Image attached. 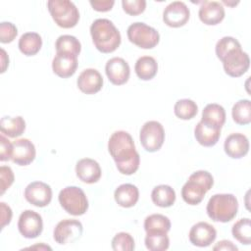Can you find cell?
Instances as JSON below:
<instances>
[{
    "label": "cell",
    "mask_w": 251,
    "mask_h": 251,
    "mask_svg": "<svg viewBox=\"0 0 251 251\" xmlns=\"http://www.w3.org/2000/svg\"><path fill=\"white\" fill-rule=\"evenodd\" d=\"M108 150L121 174L130 176L138 170L140 156L128 132L118 130L112 133L108 141Z\"/></svg>",
    "instance_id": "obj_1"
},
{
    "label": "cell",
    "mask_w": 251,
    "mask_h": 251,
    "mask_svg": "<svg viewBox=\"0 0 251 251\" xmlns=\"http://www.w3.org/2000/svg\"><path fill=\"white\" fill-rule=\"evenodd\" d=\"M214 178L207 171H196L188 177V180L181 188V196L185 203L189 205L199 204L205 194L212 188Z\"/></svg>",
    "instance_id": "obj_4"
},
{
    "label": "cell",
    "mask_w": 251,
    "mask_h": 251,
    "mask_svg": "<svg viewBox=\"0 0 251 251\" xmlns=\"http://www.w3.org/2000/svg\"><path fill=\"white\" fill-rule=\"evenodd\" d=\"M0 211H1V229H3L5 226L10 224L13 213L11 208L8 205H6V203L4 202L0 203Z\"/></svg>",
    "instance_id": "obj_41"
},
{
    "label": "cell",
    "mask_w": 251,
    "mask_h": 251,
    "mask_svg": "<svg viewBox=\"0 0 251 251\" xmlns=\"http://www.w3.org/2000/svg\"><path fill=\"white\" fill-rule=\"evenodd\" d=\"M174 112L175 115L181 120H190L196 116L198 106L191 99H180L176 102Z\"/></svg>",
    "instance_id": "obj_33"
},
{
    "label": "cell",
    "mask_w": 251,
    "mask_h": 251,
    "mask_svg": "<svg viewBox=\"0 0 251 251\" xmlns=\"http://www.w3.org/2000/svg\"><path fill=\"white\" fill-rule=\"evenodd\" d=\"M112 248L115 251H132L135 248L134 239L127 232H119L112 239Z\"/></svg>",
    "instance_id": "obj_35"
},
{
    "label": "cell",
    "mask_w": 251,
    "mask_h": 251,
    "mask_svg": "<svg viewBox=\"0 0 251 251\" xmlns=\"http://www.w3.org/2000/svg\"><path fill=\"white\" fill-rule=\"evenodd\" d=\"M190 17V11L182 1L170 3L163 12L164 23L171 27H180L184 25Z\"/></svg>",
    "instance_id": "obj_12"
},
{
    "label": "cell",
    "mask_w": 251,
    "mask_h": 251,
    "mask_svg": "<svg viewBox=\"0 0 251 251\" xmlns=\"http://www.w3.org/2000/svg\"><path fill=\"white\" fill-rule=\"evenodd\" d=\"M34 144L27 138L17 139L13 142L12 161L19 166H27L35 158Z\"/></svg>",
    "instance_id": "obj_17"
},
{
    "label": "cell",
    "mask_w": 251,
    "mask_h": 251,
    "mask_svg": "<svg viewBox=\"0 0 251 251\" xmlns=\"http://www.w3.org/2000/svg\"><path fill=\"white\" fill-rule=\"evenodd\" d=\"M25 129V122L22 117H3L0 121V130L2 134L15 138L24 133Z\"/></svg>",
    "instance_id": "obj_28"
},
{
    "label": "cell",
    "mask_w": 251,
    "mask_h": 251,
    "mask_svg": "<svg viewBox=\"0 0 251 251\" xmlns=\"http://www.w3.org/2000/svg\"><path fill=\"white\" fill-rule=\"evenodd\" d=\"M145 231L160 230L167 232L171 229V221L168 217L161 214H152L144 220Z\"/></svg>",
    "instance_id": "obj_34"
},
{
    "label": "cell",
    "mask_w": 251,
    "mask_h": 251,
    "mask_svg": "<svg viewBox=\"0 0 251 251\" xmlns=\"http://www.w3.org/2000/svg\"><path fill=\"white\" fill-rule=\"evenodd\" d=\"M48 10L54 22L63 28H71L76 25L79 20V12L70 0H49Z\"/></svg>",
    "instance_id": "obj_6"
},
{
    "label": "cell",
    "mask_w": 251,
    "mask_h": 251,
    "mask_svg": "<svg viewBox=\"0 0 251 251\" xmlns=\"http://www.w3.org/2000/svg\"><path fill=\"white\" fill-rule=\"evenodd\" d=\"M90 5L92 6V8L98 12H107L110 11L114 4L115 1L114 0H91Z\"/></svg>",
    "instance_id": "obj_40"
},
{
    "label": "cell",
    "mask_w": 251,
    "mask_h": 251,
    "mask_svg": "<svg viewBox=\"0 0 251 251\" xmlns=\"http://www.w3.org/2000/svg\"><path fill=\"white\" fill-rule=\"evenodd\" d=\"M139 139L142 147L147 152L158 151L165 140L163 126L157 121L146 122L139 132Z\"/></svg>",
    "instance_id": "obj_9"
},
{
    "label": "cell",
    "mask_w": 251,
    "mask_h": 251,
    "mask_svg": "<svg viewBox=\"0 0 251 251\" xmlns=\"http://www.w3.org/2000/svg\"><path fill=\"white\" fill-rule=\"evenodd\" d=\"M199 19L207 25L220 24L225 18V8L218 1H204L199 8Z\"/></svg>",
    "instance_id": "obj_21"
},
{
    "label": "cell",
    "mask_w": 251,
    "mask_h": 251,
    "mask_svg": "<svg viewBox=\"0 0 251 251\" xmlns=\"http://www.w3.org/2000/svg\"><path fill=\"white\" fill-rule=\"evenodd\" d=\"M15 179L12 169L8 166L0 167V194L3 195L5 191L13 184Z\"/></svg>",
    "instance_id": "obj_38"
},
{
    "label": "cell",
    "mask_w": 251,
    "mask_h": 251,
    "mask_svg": "<svg viewBox=\"0 0 251 251\" xmlns=\"http://www.w3.org/2000/svg\"><path fill=\"white\" fill-rule=\"evenodd\" d=\"M76 84L78 89L85 94H95L103 86V77L95 69H85L77 77Z\"/></svg>",
    "instance_id": "obj_18"
},
{
    "label": "cell",
    "mask_w": 251,
    "mask_h": 251,
    "mask_svg": "<svg viewBox=\"0 0 251 251\" xmlns=\"http://www.w3.org/2000/svg\"><path fill=\"white\" fill-rule=\"evenodd\" d=\"M194 136L199 144L211 147L217 144L221 136V128L200 121L194 128Z\"/></svg>",
    "instance_id": "obj_22"
},
{
    "label": "cell",
    "mask_w": 251,
    "mask_h": 251,
    "mask_svg": "<svg viewBox=\"0 0 251 251\" xmlns=\"http://www.w3.org/2000/svg\"><path fill=\"white\" fill-rule=\"evenodd\" d=\"M92 41L102 53H112L121 44V33L108 19H97L90 25Z\"/></svg>",
    "instance_id": "obj_3"
},
{
    "label": "cell",
    "mask_w": 251,
    "mask_h": 251,
    "mask_svg": "<svg viewBox=\"0 0 251 251\" xmlns=\"http://www.w3.org/2000/svg\"><path fill=\"white\" fill-rule=\"evenodd\" d=\"M216 55L222 61L226 75L232 77L241 76L250 66V59L241 48L237 39L224 36L216 44Z\"/></svg>",
    "instance_id": "obj_2"
},
{
    "label": "cell",
    "mask_w": 251,
    "mask_h": 251,
    "mask_svg": "<svg viewBox=\"0 0 251 251\" xmlns=\"http://www.w3.org/2000/svg\"><path fill=\"white\" fill-rule=\"evenodd\" d=\"M18 34L16 25L10 22H2L0 24V41L2 43L12 42Z\"/></svg>",
    "instance_id": "obj_37"
},
{
    "label": "cell",
    "mask_w": 251,
    "mask_h": 251,
    "mask_svg": "<svg viewBox=\"0 0 251 251\" xmlns=\"http://www.w3.org/2000/svg\"><path fill=\"white\" fill-rule=\"evenodd\" d=\"M213 250L217 251V250H226V251H237L238 248L236 245H234L231 241L229 240H221L219 241L214 247Z\"/></svg>",
    "instance_id": "obj_42"
},
{
    "label": "cell",
    "mask_w": 251,
    "mask_h": 251,
    "mask_svg": "<svg viewBox=\"0 0 251 251\" xmlns=\"http://www.w3.org/2000/svg\"><path fill=\"white\" fill-rule=\"evenodd\" d=\"M18 228L24 237L36 238L43 230L42 218L35 211L25 210L19 217Z\"/></svg>",
    "instance_id": "obj_11"
},
{
    "label": "cell",
    "mask_w": 251,
    "mask_h": 251,
    "mask_svg": "<svg viewBox=\"0 0 251 251\" xmlns=\"http://www.w3.org/2000/svg\"><path fill=\"white\" fill-rule=\"evenodd\" d=\"M82 224L77 220L66 219L57 224L53 231V237L58 244L66 245L76 241L82 234Z\"/></svg>",
    "instance_id": "obj_10"
},
{
    "label": "cell",
    "mask_w": 251,
    "mask_h": 251,
    "mask_svg": "<svg viewBox=\"0 0 251 251\" xmlns=\"http://www.w3.org/2000/svg\"><path fill=\"white\" fill-rule=\"evenodd\" d=\"M76 176L84 183H95L101 177L100 165L93 159L83 158L80 159L75 165Z\"/></svg>",
    "instance_id": "obj_20"
},
{
    "label": "cell",
    "mask_w": 251,
    "mask_h": 251,
    "mask_svg": "<svg viewBox=\"0 0 251 251\" xmlns=\"http://www.w3.org/2000/svg\"><path fill=\"white\" fill-rule=\"evenodd\" d=\"M151 199L156 206L168 208L174 205L176 201V192L174 188L167 184H160L153 188Z\"/></svg>",
    "instance_id": "obj_24"
},
{
    "label": "cell",
    "mask_w": 251,
    "mask_h": 251,
    "mask_svg": "<svg viewBox=\"0 0 251 251\" xmlns=\"http://www.w3.org/2000/svg\"><path fill=\"white\" fill-rule=\"evenodd\" d=\"M13 155V143L9 141L4 134L0 135V160L2 162L12 160Z\"/></svg>",
    "instance_id": "obj_39"
},
{
    "label": "cell",
    "mask_w": 251,
    "mask_h": 251,
    "mask_svg": "<svg viewBox=\"0 0 251 251\" xmlns=\"http://www.w3.org/2000/svg\"><path fill=\"white\" fill-rule=\"evenodd\" d=\"M201 121L222 128L226 123V111L220 104H208L202 111Z\"/></svg>",
    "instance_id": "obj_25"
},
{
    "label": "cell",
    "mask_w": 251,
    "mask_h": 251,
    "mask_svg": "<svg viewBox=\"0 0 251 251\" xmlns=\"http://www.w3.org/2000/svg\"><path fill=\"white\" fill-rule=\"evenodd\" d=\"M134 71L140 79L150 80L158 72L157 61L151 56H142L137 59L134 66Z\"/></svg>",
    "instance_id": "obj_26"
},
{
    "label": "cell",
    "mask_w": 251,
    "mask_h": 251,
    "mask_svg": "<svg viewBox=\"0 0 251 251\" xmlns=\"http://www.w3.org/2000/svg\"><path fill=\"white\" fill-rule=\"evenodd\" d=\"M124 11L130 16H137L144 12L146 8L145 0H123L122 1Z\"/></svg>",
    "instance_id": "obj_36"
},
{
    "label": "cell",
    "mask_w": 251,
    "mask_h": 251,
    "mask_svg": "<svg viewBox=\"0 0 251 251\" xmlns=\"http://www.w3.org/2000/svg\"><path fill=\"white\" fill-rule=\"evenodd\" d=\"M188 236L190 242L194 246L207 247L215 241L217 231L210 224L206 222H199L190 228Z\"/></svg>",
    "instance_id": "obj_15"
},
{
    "label": "cell",
    "mask_w": 251,
    "mask_h": 251,
    "mask_svg": "<svg viewBox=\"0 0 251 251\" xmlns=\"http://www.w3.org/2000/svg\"><path fill=\"white\" fill-rule=\"evenodd\" d=\"M105 72L109 80L115 85H122L127 82L130 75V69L126 60L120 57H114L106 63Z\"/></svg>",
    "instance_id": "obj_14"
},
{
    "label": "cell",
    "mask_w": 251,
    "mask_h": 251,
    "mask_svg": "<svg viewBox=\"0 0 251 251\" xmlns=\"http://www.w3.org/2000/svg\"><path fill=\"white\" fill-rule=\"evenodd\" d=\"M232 236L242 244L251 243V221L249 218L238 220L231 228Z\"/></svg>",
    "instance_id": "obj_31"
},
{
    "label": "cell",
    "mask_w": 251,
    "mask_h": 251,
    "mask_svg": "<svg viewBox=\"0 0 251 251\" xmlns=\"http://www.w3.org/2000/svg\"><path fill=\"white\" fill-rule=\"evenodd\" d=\"M206 211L209 218L214 222L227 223L235 218L238 211V201L233 194L218 193L209 199Z\"/></svg>",
    "instance_id": "obj_5"
},
{
    "label": "cell",
    "mask_w": 251,
    "mask_h": 251,
    "mask_svg": "<svg viewBox=\"0 0 251 251\" xmlns=\"http://www.w3.org/2000/svg\"><path fill=\"white\" fill-rule=\"evenodd\" d=\"M224 149L228 157L232 159H240L249 151V140L243 133H230L225 140Z\"/></svg>",
    "instance_id": "obj_19"
},
{
    "label": "cell",
    "mask_w": 251,
    "mask_h": 251,
    "mask_svg": "<svg viewBox=\"0 0 251 251\" xmlns=\"http://www.w3.org/2000/svg\"><path fill=\"white\" fill-rule=\"evenodd\" d=\"M20 51L25 56H33L39 52L42 46L41 36L36 32L24 33L18 43Z\"/></svg>",
    "instance_id": "obj_27"
},
{
    "label": "cell",
    "mask_w": 251,
    "mask_h": 251,
    "mask_svg": "<svg viewBox=\"0 0 251 251\" xmlns=\"http://www.w3.org/2000/svg\"><path fill=\"white\" fill-rule=\"evenodd\" d=\"M126 33L128 40L142 49H152L160 40V34L154 27L140 22L131 24Z\"/></svg>",
    "instance_id": "obj_8"
},
{
    "label": "cell",
    "mask_w": 251,
    "mask_h": 251,
    "mask_svg": "<svg viewBox=\"0 0 251 251\" xmlns=\"http://www.w3.org/2000/svg\"><path fill=\"white\" fill-rule=\"evenodd\" d=\"M1 65H2V69H1V73H4L7 66L9 65V58L5 52L4 49H1Z\"/></svg>",
    "instance_id": "obj_43"
},
{
    "label": "cell",
    "mask_w": 251,
    "mask_h": 251,
    "mask_svg": "<svg viewBox=\"0 0 251 251\" xmlns=\"http://www.w3.org/2000/svg\"><path fill=\"white\" fill-rule=\"evenodd\" d=\"M55 48L57 52H67L78 56L81 50V45L75 36L64 34L57 38Z\"/></svg>",
    "instance_id": "obj_32"
},
{
    "label": "cell",
    "mask_w": 251,
    "mask_h": 251,
    "mask_svg": "<svg viewBox=\"0 0 251 251\" xmlns=\"http://www.w3.org/2000/svg\"><path fill=\"white\" fill-rule=\"evenodd\" d=\"M25 198L36 207H45L52 200V189L45 182L33 181L25 187Z\"/></svg>",
    "instance_id": "obj_13"
},
{
    "label": "cell",
    "mask_w": 251,
    "mask_h": 251,
    "mask_svg": "<svg viewBox=\"0 0 251 251\" xmlns=\"http://www.w3.org/2000/svg\"><path fill=\"white\" fill-rule=\"evenodd\" d=\"M231 115L237 125H248L251 123V102L248 99L238 100L232 107Z\"/></svg>",
    "instance_id": "obj_30"
},
{
    "label": "cell",
    "mask_w": 251,
    "mask_h": 251,
    "mask_svg": "<svg viewBox=\"0 0 251 251\" xmlns=\"http://www.w3.org/2000/svg\"><path fill=\"white\" fill-rule=\"evenodd\" d=\"M62 208L73 216H81L88 209V200L84 191L77 186L63 188L58 196Z\"/></svg>",
    "instance_id": "obj_7"
},
{
    "label": "cell",
    "mask_w": 251,
    "mask_h": 251,
    "mask_svg": "<svg viewBox=\"0 0 251 251\" xmlns=\"http://www.w3.org/2000/svg\"><path fill=\"white\" fill-rule=\"evenodd\" d=\"M114 197L116 202L124 208L133 207L139 198L138 188L131 183H124L119 185L115 192Z\"/></svg>",
    "instance_id": "obj_23"
},
{
    "label": "cell",
    "mask_w": 251,
    "mask_h": 251,
    "mask_svg": "<svg viewBox=\"0 0 251 251\" xmlns=\"http://www.w3.org/2000/svg\"><path fill=\"white\" fill-rule=\"evenodd\" d=\"M77 69V56L67 53L57 52L52 61V70L58 76L67 78L75 75Z\"/></svg>",
    "instance_id": "obj_16"
},
{
    "label": "cell",
    "mask_w": 251,
    "mask_h": 251,
    "mask_svg": "<svg viewBox=\"0 0 251 251\" xmlns=\"http://www.w3.org/2000/svg\"><path fill=\"white\" fill-rule=\"evenodd\" d=\"M145 246L150 251H165L170 246V239L167 232L160 230L146 231Z\"/></svg>",
    "instance_id": "obj_29"
}]
</instances>
